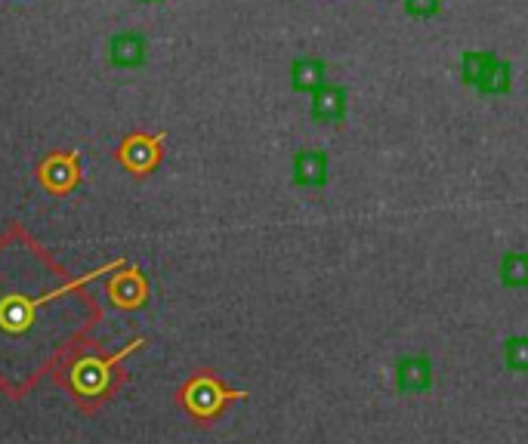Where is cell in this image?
<instances>
[{
    "instance_id": "obj_1",
    "label": "cell",
    "mask_w": 528,
    "mask_h": 444,
    "mask_svg": "<svg viewBox=\"0 0 528 444\" xmlns=\"http://www.w3.org/2000/svg\"><path fill=\"white\" fill-rule=\"evenodd\" d=\"M121 263L68 278L56 259L19 229L0 238V389L22 398L99 321L84 293Z\"/></svg>"
},
{
    "instance_id": "obj_2",
    "label": "cell",
    "mask_w": 528,
    "mask_h": 444,
    "mask_svg": "<svg viewBox=\"0 0 528 444\" xmlns=\"http://www.w3.org/2000/svg\"><path fill=\"white\" fill-rule=\"evenodd\" d=\"M146 340H133L130 346L105 355L99 346L87 343V340H78L72 349H68L56 367H53V377L56 383L75 398V404L81 411L93 414L99 407L109 401L121 383H124V358H130L136 349H143Z\"/></svg>"
},
{
    "instance_id": "obj_3",
    "label": "cell",
    "mask_w": 528,
    "mask_h": 444,
    "mask_svg": "<svg viewBox=\"0 0 528 444\" xmlns=\"http://www.w3.org/2000/svg\"><path fill=\"white\" fill-rule=\"evenodd\" d=\"M235 398H244L241 392H232L226 389L210 370H201L195 374L180 392H176V401L186 407V414L195 417V420H214L223 414V407Z\"/></svg>"
},
{
    "instance_id": "obj_4",
    "label": "cell",
    "mask_w": 528,
    "mask_h": 444,
    "mask_svg": "<svg viewBox=\"0 0 528 444\" xmlns=\"http://www.w3.org/2000/svg\"><path fill=\"white\" fill-rule=\"evenodd\" d=\"M161 145H164V136H152V133H130L121 145H118V164L133 173V176H146L152 173L158 164H161Z\"/></svg>"
},
{
    "instance_id": "obj_5",
    "label": "cell",
    "mask_w": 528,
    "mask_h": 444,
    "mask_svg": "<svg viewBox=\"0 0 528 444\" xmlns=\"http://www.w3.org/2000/svg\"><path fill=\"white\" fill-rule=\"evenodd\" d=\"M38 179L47 192L53 195H68L81 182V158L78 152H56L41 161Z\"/></svg>"
},
{
    "instance_id": "obj_6",
    "label": "cell",
    "mask_w": 528,
    "mask_h": 444,
    "mask_svg": "<svg viewBox=\"0 0 528 444\" xmlns=\"http://www.w3.org/2000/svg\"><path fill=\"white\" fill-rule=\"evenodd\" d=\"M105 293H109V300L118 306V309H139L146 303L149 296V287H146V278L139 275L136 269H124V263L115 269L112 281L105 284Z\"/></svg>"
},
{
    "instance_id": "obj_7",
    "label": "cell",
    "mask_w": 528,
    "mask_h": 444,
    "mask_svg": "<svg viewBox=\"0 0 528 444\" xmlns=\"http://www.w3.org/2000/svg\"><path fill=\"white\" fill-rule=\"evenodd\" d=\"M294 179L303 189H322L328 182V152L325 148H300L294 155Z\"/></svg>"
},
{
    "instance_id": "obj_8",
    "label": "cell",
    "mask_w": 528,
    "mask_h": 444,
    "mask_svg": "<svg viewBox=\"0 0 528 444\" xmlns=\"http://www.w3.org/2000/svg\"><path fill=\"white\" fill-rule=\"evenodd\" d=\"M149 56V41L139 31H121L109 41V62L115 68H139Z\"/></svg>"
},
{
    "instance_id": "obj_9",
    "label": "cell",
    "mask_w": 528,
    "mask_h": 444,
    "mask_svg": "<svg viewBox=\"0 0 528 444\" xmlns=\"http://www.w3.org/2000/svg\"><path fill=\"white\" fill-rule=\"evenodd\" d=\"M346 115V90L337 84H325L312 93V118L322 124H337Z\"/></svg>"
},
{
    "instance_id": "obj_10",
    "label": "cell",
    "mask_w": 528,
    "mask_h": 444,
    "mask_svg": "<svg viewBox=\"0 0 528 444\" xmlns=\"http://www.w3.org/2000/svg\"><path fill=\"white\" fill-rule=\"evenodd\" d=\"M396 380H399L402 392H427L430 383H433V367L424 355L402 358L399 367H396Z\"/></svg>"
},
{
    "instance_id": "obj_11",
    "label": "cell",
    "mask_w": 528,
    "mask_h": 444,
    "mask_svg": "<svg viewBox=\"0 0 528 444\" xmlns=\"http://www.w3.org/2000/svg\"><path fill=\"white\" fill-rule=\"evenodd\" d=\"M291 84L297 93H315L319 87L328 84V68L322 59H315V56H300L294 59L291 65Z\"/></svg>"
},
{
    "instance_id": "obj_12",
    "label": "cell",
    "mask_w": 528,
    "mask_h": 444,
    "mask_svg": "<svg viewBox=\"0 0 528 444\" xmlns=\"http://www.w3.org/2000/svg\"><path fill=\"white\" fill-rule=\"evenodd\" d=\"M510 74H513V71H510V62L495 59V62H491V68H488L485 78L476 84V90L485 93V96H504V93L510 90V84H513Z\"/></svg>"
},
{
    "instance_id": "obj_13",
    "label": "cell",
    "mask_w": 528,
    "mask_h": 444,
    "mask_svg": "<svg viewBox=\"0 0 528 444\" xmlns=\"http://www.w3.org/2000/svg\"><path fill=\"white\" fill-rule=\"evenodd\" d=\"M501 281L507 287H528V253L525 250H510L501 259Z\"/></svg>"
},
{
    "instance_id": "obj_14",
    "label": "cell",
    "mask_w": 528,
    "mask_h": 444,
    "mask_svg": "<svg viewBox=\"0 0 528 444\" xmlns=\"http://www.w3.org/2000/svg\"><path fill=\"white\" fill-rule=\"evenodd\" d=\"M495 59L498 56L488 53V50H467L464 59H461V78L476 87L485 78V74H488V68H491V62H495Z\"/></svg>"
},
{
    "instance_id": "obj_15",
    "label": "cell",
    "mask_w": 528,
    "mask_h": 444,
    "mask_svg": "<svg viewBox=\"0 0 528 444\" xmlns=\"http://www.w3.org/2000/svg\"><path fill=\"white\" fill-rule=\"evenodd\" d=\"M504 361L510 370H522V374H528V337H510L504 343Z\"/></svg>"
},
{
    "instance_id": "obj_16",
    "label": "cell",
    "mask_w": 528,
    "mask_h": 444,
    "mask_svg": "<svg viewBox=\"0 0 528 444\" xmlns=\"http://www.w3.org/2000/svg\"><path fill=\"white\" fill-rule=\"evenodd\" d=\"M442 7V0H405V10L417 19H427V16H436Z\"/></svg>"
},
{
    "instance_id": "obj_17",
    "label": "cell",
    "mask_w": 528,
    "mask_h": 444,
    "mask_svg": "<svg viewBox=\"0 0 528 444\" xmlns=\"http://www.w3.org/2000/svg\"><path fill=\"white\" fill-rule=\"evenodd\" d=\"M139 4H164V0H139Z\"/></svg>"
}]
</instances>
